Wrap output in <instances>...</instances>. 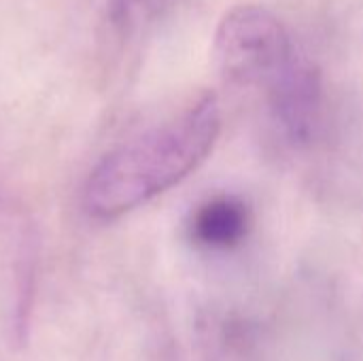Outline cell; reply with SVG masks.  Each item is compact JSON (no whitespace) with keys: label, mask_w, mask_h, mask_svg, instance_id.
<instances>
[{"label":"cell","mask_w":363,"mask_h":361,"mask_svg":"<svg viewBox=\"0 0 363 361\" xmlns=\"http://www.w3.org/2000/svg\"><path fill=\"white\" fill-rule=\"evenodd\" d=\"M219 132V102L204 94L172 119L106 153L83 185L85 213L111 221L172 189L208 157Z\"/></svg>","instance_id":"1"},{"label":"cell","mask_w":363,"mask_h":361,"mask_svg":"<svg viewBox=\"0 0 363 361\" xmlns=\"http://www.w3.org/2000/svg\"><path fill=\"white\" fill-rule=\"evenodd\" d=\"M298 55L283 21L259 4L230 9L215 32V57L225 79L270 85Z\"/></svg>","instance_id":"2"},{"label":"cell","mask_w":363,"mask_h":361,"mask_svg":"<svg viewBox=\"0 0 363 361\" xmlns=\"http://www.w3.org/2000/svg\"><path fill=\"white\" fill-rule=\"evenodd\" d=\"M268 87L285 128L294 136H306L315 128L321 109V79L315 66L298 53Z\"/></svg>","instance_id":"3"},{"label":"cell","mask_w":363,"mask_h":361,"mask_svg":"<svg viewBox=\"0 0 363 361\" xmlns=\"http://www.w3.org/2000/svg\"><path fill=\"white\" fill-rule=\"evenodd\" d=\"M251 228L249 206L228 194L202 202L189 219V238L208 251H228L238 247Z\"/></svg>","instance_id":"4"}]
</instances>
